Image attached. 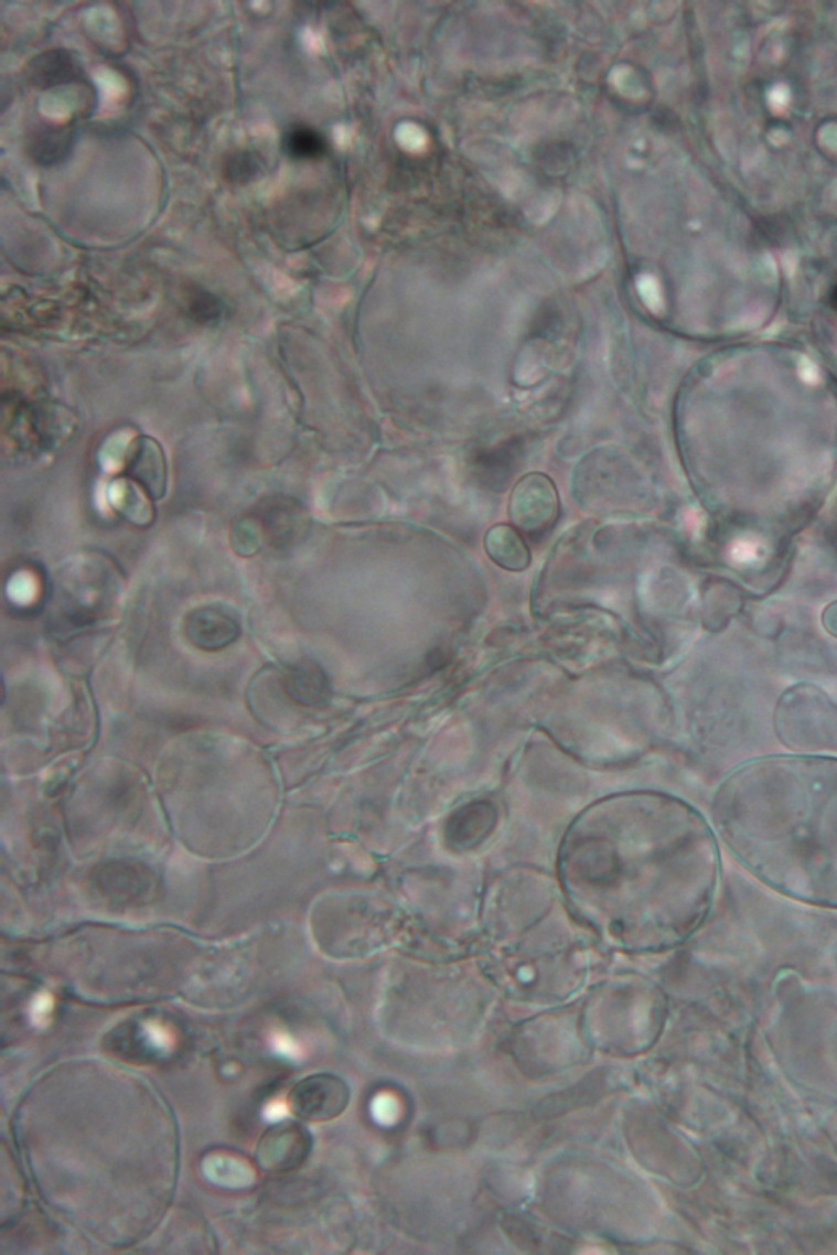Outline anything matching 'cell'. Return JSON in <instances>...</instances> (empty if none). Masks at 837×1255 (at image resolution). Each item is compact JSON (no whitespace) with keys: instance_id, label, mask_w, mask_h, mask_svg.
I'll return each instance as SVG.
<instances>
[{"instance_id":"1","label":"cell","mask_w":837,"mask_h":1255,"mask_svg":"<svg viewBox=\"0 0 837 1255\" xmlns=\"http://www.w3.org/2000/svg\"><path fill=\"white\" fill-rule=\"evenodd\" d=\"M511 518L528 534L545 532L558 517V491L544 474H528L515 486L511 497Z\"/></svg>"},{"instance_id":"2","label":"cell","mask_w":837,"mask_h":1255,"mask_svg":"<svg viewBox=\"0 0 837 1255\" xmlns=\"http://www.w3.org/2000/svg\"><path fill=\"white\" fill-rule=\"evenodd\" d=\"M288 1104L290 1111L303 1120H331L347 1107L348 1088L341 1079L318 1074L300 1082L291 1091Z\"/></svg>"},{"instance_id":"3","label":"cell","mask_w":837,"mask_h":1255,"mask_svg":"<svg viewBox=\"0 0 837 1255\" xmlns=\"http://www.w3.org/2000/svg\"><path fill=\"white\" fill-rule=\"evenodd\" d=\"M185 636L203 651H222L239 637L240 623L228 607L203 605L186 615Z\"/></svg>"},{"instance_id":"4","label":"cell","mask_w":837,"mask_h":1255,"mask_svg":"<svg viewBox=\"0 0 837 1255\" xmlns=\"http://www.w3.org/2000/svg\"><path fill=\"white\" fill-rule=\"evenodd\" d=\"M494 824H496V811L490 803H470L450 817L446 830L447 843L459 850L471 849L486 839Z\"/></svg>"},{"instance_id":"5","label":"cell","mask_w":837,"mask_h":1255,"mask_svg":"<svg viewBox=\"0 0 837 1255\" xmlns=\"http://www.w3.org/2000/svg\"><path fill=\"white\" fill-rule=\"evenodd\" d=\"M161 447L151 439H138L128 460V474L152 498H161L168 476Z\"/></svg>"},{"instance_id":"6","label":"cell","mask_w":837,"mask_h":1255,"mask_svg":"<svg viewBox=\"0 0 837 1255\" xmlns=\"http://www.w3.org/2000/svg\"><path fill=\"white\" fill-rule=\"evenodd\" d=\"M83 76L79 61L71 51L51 50L39 54L26 66V77L40 89L66 86Z\"/></svg>"},{"instance_id":"7","label":"cell","mask_w":837,"mask_h":1255,"mask_svg":"<svg viewBox=\"0 0 837 1255\" xmlns=\"http://www.w3.org/2000/svg\"><path fill=\"white\" fill-rule=\"evenodd\" d=\"M74 135L61 125L42 124L33 128L26 138V152L30 159L42 168L60 164L69 155Z\"/></svg>"},{"instance_id":"8","label":"cell","mask_w":837,"mask_h":1255,"mask_svg":"<svg viewBox=\"0 0 837 1255\" xmlns=\"http://www.w3.org/2000/svg\"><path fill=\"white\" fill-rule=\"evenodd\" d=\"M285 688L303 707H326L331 698L326 675L314 664H297L285 674Z\"/></svg>"},{"instance_id":"9","label":"cell","mask_w":837,"mask_h":1255,"mask_svg":"<svg viewBox=\"0 0 837 1255\" xmlns=\"http://www.w3.org/2000/svg\"><path fill=\"white\" fill-rule=\"evenodd\" d=\"M487 556L501 568L524 571L532 561L530 549L511 525L500 524L487 532L484 539Z\"/></svg>"},{"instance_id":"10","label":"cell","mask_w":837,"mask_h":1255,"mask_svg":"<svg viewBox=\"0 0 837 1255\" xmlns=\"http://www.w3.org/2000/svg\"><path fill=\"white\" fill-rule=\"evenodd\" d=\"M303 1151L304 1136L301 1129L280 1126L264 1139L259 1159L267 1169H287L300 1161Z\"/></svg>"},{"instance_id":"11","label":"cell","mask_w":837,"mask_h":1255,"mask_svg":"<svg viewBox=\"0 0 837 1255\" xmlns=\"http://www.w3.org/2000/svg\"><path fill=\"white\" fill-rule=\"evenodd\" d=\"M202 1172L210 1182L223 1189H247L256 1182L253 1167L236 1156L226 1152H212L202 1161Z\"/></svg>"},{"instance_id":"12","label":"cell","mask_w":837,"mask_h":1255,"mask_svg":"<svg viewBox=\"0 0 837 1255\" xmlns=\"http://www.w3.org/2000/svg\"><path fill=\"white\" fill-rule=\"evenodd\" d=\"M285 152L291 159L298 161H310V159L320 158L326 149V141L323 136L318 133L313 128L308 125L298 124L288 128L283 138Z\"/></svg>"},{"instance_id":"13","label":"cell","mask_w":837,"mask_h":1255,"mask_svg":"<svg viewBox=\"0 0 837 1255\" xmlns=\"http://www.w3.org/2000/svg\"><path fill=\"white\" fill-rule=\"evenodd\" d=\"M260 171H262V164H260L259 158L250 151L233 152L223 164L225 179L232 183H240V185L256 179Z\"/></svg>"},{"instance_id":"14","label":"cell","mask_w":837,"mask_h":1255,"mask_svg":"<svg viewBox=\"0 0 837 1255\" xmlns=\"http://www.w3.org/2000/svg\"><path fill=\"white\" fill-rule=\"evenodd\" d=\"M186 311L196 322H213L223 314V304L215 294L202 288H193L186 298Z\"/></svg>"},{"instance_id":"15","label":"cell","mask_w":837,"mask_h":1255,"mask_svg":"<svg viewBox=\"0 0 837 1255\" xmlns=\"http://www.w3.org/2000/svg\"><path fill=\"white\" fill-rule=\"evenodd\" d=\"M396 1111L398 1108H396L395 1101H391L388 1095L376 1097L375 1104H373V1115H375L376 1120L382 1123L391 1122L396 1117Z\"/></svg>"},{"instance_id":"16","label":"cell","mask_w":837,"mask_h":1255,"mask_svg":"<svg viewBox=\"0 0 837 1255\" xmlns=\"http://www.w3.org/2000/svg\"><path fill=\"white\" fill-rule=\"evenodd\" d=\"M273 1044H276V1050L279 1051V1053L283 1054V1056H300V1048H298V1044L294 1043L290 1037H287V1034H279V1037H276Z\"/></svg>"},{"instance_id":"17","label":"cell","mask_w":837,"mask_h":1255,"mask_svg":"<svg viewBox=\"0 0 837 1255\" xmlns=\"http://www.w3.org/2000/svg\"><path fill=\"white\" fill-rule=\"evenodd\" d=\"M822 622L826 631L837 637V600L826 607L825 612H823Z\"/></svg>"},{"instance_id":"18","label":"cell","mask_w":837,"mask_h":1255,"mask_svg":"<svg viewBox=\"0 0 837 1255\" xmlns=\"http://www.w3.org/2000/svg\"><path fill=\"white\" fill-rule=\"evenodd\" d=\"M288 1111H290V1104H288V1102L280 1101L272 1102V1104L266 1108V1112H264V1114H266L267 1120L279 1122L281 1118L287 1117Z\"/></svg>"},{"instance_id":"19","label":"cell","mask_w":837,"mask_h":1255,"mask_svg":"<svg viewBox=\"0 0 837 1255\" xmlns=\"http://www.w3.org/2000/svg\"><path fill=\"white\" fill-rule=\"evenodd\" d=\"M50 1012H51L50 996L39 997V999H36V1002L33 1004V1007H32L33 1020H36V1022H43V1020L46 1019L47 1013H50Z\"/></svg>"},{"instance_id":"20","label":"cell","mask_w":837,"mask_h":1255,"mask_svg":"<svg viewBox=\"0 0 837 1255\" xmlns=\"http://www.w3.org/2000/svg\"><path fill=\"white\" fill-rule=\"evenodd\" d=\"M829 303H831V307L837 311V285L833 288L831 294H829Z\"/></svg>"}]
</instances>
